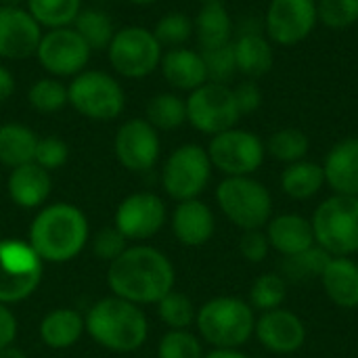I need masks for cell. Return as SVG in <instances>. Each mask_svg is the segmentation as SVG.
<instances>
[{"mask_svg": "<svg viewBox=\"0 0 358 358\" xmlns=\"http://www.w3.org/2000/svg\"><path fill=\"white\" fill-rule=\"evenodd\" d=\"M84 323L90 338L113 352H132L141 348L149 334L145 313L117 296L96 302L88 310Z\"/></svg>", "mask_w": 358, "mask_h": 358, "instance_id": "obj_3", "label": "cell"}, {"mask_svg": "<svg viewBox=\"0 0 358 358\" xmlns=\"http://www.w3.org/2000/svg\"><path fill=\"white\" fill-rule=\"evenodd\" d=\"M0 358H27V357H25V352H23V350H19V348H15V346H6V348H2V350H0Z\"/></svg>", "mask_w": 358, "mask_h": 358, "instance_id": "obj_49", "label": "cell"}, {"mask_svg": "<svg viewBox=\"0 0 358 358\" xmlns=\"http://www.w3.org/2000/svg\"><path fill=\"white\" fill-rule=\"evenodd\" d=\"M203 346L201 338L191 334L189 329H170L159 346H157V358H203Z\"/></svg>", "mask_w": 358, "mask_h": 358, "instance_id": "obj_40", "label": "cell"}, {"mask_svg": "<svg viewBox=\"0 0 358 358\" xmlns=\"http://www.w3.org/2000/svg\"><path fill=\"white\" fill-rule=\"evenodd\" d=\"M172 233L185 248H201L216 233V216L201 199L178 201L172 212Z\"/></svg>", "mask_w": 358, "mask_h": 358, "instance_id": "obj_19", "label": "cell"}, {"mask_svg": "<svg viewBox=\"0 0 358 358\" xmlns=\"http://www.w3.org/2000/svg\"><path fill=\"white\" fill-rule=\"evenodd\" d=\"M38 134L19 122H6L0 126V164L6 168H19L34 162Z\"/></svg>", "mask_w": 358, "mask_h": 358, "instance_id": "obj_29", "label": "cell"}, {"mask_svg": "<svg viewBox=\"0 0 358 358\" xmlns=\"http://www.w3.org/2000/svg\"><path fill=\"white\" fill-rule=\"evenodd\" d=\"M185 103L187 122L206 136H216L224 130L235 128L241 117L235 92L229 84L206 82L189 92Z\"/></svg>", "mask_w": 358, "mask_h": 358, "instance_id": "obj_11", "label": "cell"}, {"mask_svg": "<svg viewBox=\"0 0 358 358\" xmlns=\"http://www.w3.org/2000/svg\"><path fill=\"white\" fill-rule=\"evenodd\" d=\"M199 2H201V4H203V2H214V0H199Z\"/></svg>", "mask_w": 358, "mask_h": 358, "instance_id": "obj_52", "label": "cell"}, {"mask_svg": "<svg viewBox=\"0 0 358 358\" xmlns=\"http://www.w3.org/2000/svg\"><path fill=\"white\" fill-rule=\"evenodd\" d=\"M0 6H25V0H0Z\"/></svg>", "mask_w": 358, "mask_h": 358, "instance_id": "obj_50", "label": "cell"}, {"mask_svg": "<svg viewBox=\"0 0 358 358\" xmlns=\"http://www.w3.org/2000/svg\"><path fill=\"white\" fill-rule=\"evenodd\" d=\"M69 157V147L63 138L59 136H44V138H38V145H36V155H34V162L52 172L57 168H61Z\"/></svg>", "mask_w": 358, "mask_h": 358, "instance_id": "obj_42", "label": "cell"}, {"mask_svg": "<svg viewBox=\"0 0 358 358\" xmlns=\"http://www.w3.org/2000/svg\"><path fill=\"white\" fill-rule=\"evenodd\" d=\"M275 44L262 31H239L233 40L237 73H243L250 80L262 78L273 69L275 63Z\"/></svg>", "mask_w": 358, "mask_h": 358, "instance_id": "obj_25", "label": "cell"}, {"mask_svg": "<svg viewBox=\"0 0 358 358\" xmlns=\"http://www.w3.org/2000/svg\"><path fill=\"white\" fill-rule=\"evenodd\" d=\"M254 338L266 352L277 357H289L304 348L308 329L300 315L281 306L268 313H260L256 317Z\"/></svg>", "mask_w": 358, "mask_h": 358, "instance_id": "obj_15", "label": "cell"}, {"mask_svg": "<svg viewBox=\"0 0 358 358\" xmlns=\"http://www.w3.org/2000/svg\"><path fill=\"white\" fill-rule=\"evenodd\" d=\"M203 358H254L245 355L241 348H212Z\"/></svg>", "mask_w": 358, "mask_h": 358, "instance_id": "obj_48", "label": "cell"}, {"mask_svg": "<svg viewBox=\"0 0 358 358\" xmlns=\"http://www.w3.org/2000/svg\"><path fill=\"white\" fill-rule=\"evenodd\" d=\"M159 71L172 88L185 92H193L195 88L208 82V71L201 52L189 46L164 50L159 61Z\"/></svg>", "mask_w": 358, "mask_h": 358, "instance_id": "obj_22", "label": "cell"}, {"mask_svg": "<svg viewBox=\"0 0 358 358\" xmlns=\"http://www.w3.org/2000/svg\"><path fill=\"white\" fill-rule=\"evenodd\" d=\"M319 23L340 31L358 23V0H317Z\"/></svg>", "mask_w": 358, "mask_h": 358, "instance_id": "obj_39", "label": "cell"}, {"mask_svg": "<svg viewBox=\"0 0 358 358\" xmlns=\"http://www.w3.org/2000/svg\"><path fill=\"white\" fill-rule=\"evenodd\" d=\"M17 88V80L13 76V71L4 65H0V103L8 101L15 94Z\"/></svg>", "mask_w": 358, "mask_h": 358, "instance_id": "obj_47", "label": "cell"}, {"mask_svg": "<svg viewBox=\"0 0 358 358\" xmlns=\"http://www.w3.org/2000/svg\"><path fill=\"white\" fill-rule=\"evenodd\" d=\"M145 120L157 132L176 130L187 122V103L176 92H157L145 107Z\"/></svg>", "mask_w": 358, "mask_h": 358, "instance_id": "obj_30", "label": "cell"}, {"mask_svg": "<svg viewBox=\"0 0 358 358\" xmlns=\"http://www.w3.org/2000/svg\"><path fill=\"white\" fill-rule=\"evenodd\" d=\"M42 260L27 241H0V304L29 298L42 279Z\"/></svg>", "mask_w": 358, "mask_h": 358, "instance_id": "obj_12", "label": "cell"}, {"mask_svg": "<svg viewBox=\"0 0 358 358\" xmlns=\"http://www.w3.org/2000/svg\"><path fill=\"white\" fill-rule=\"evenodd\" d=\"M315 243L334 258L358 256V197H325L310 216Z\"/></svg>", "mask_w": 358, "mask_h": 358, "instance_id": "obj_6", "label": "cell"}, {"mask_svg": "<svg viewBox=\"0 0 358 358\" xmlns=\"http://www.w3.org/2000/svg\"><path fill=\"white\" fill-rule=\"evenodd\" d=\"M88 241V218L71 203H52L38 212L29 227V245L42 262L73 260Z\"/></svg>", "mask_w": 358, "mask_h": 358, "instance_id": "obj_2", "label": "cell"}, {"mask_svg": "<svg viewBox=\"0 0 358 358\" xmlns=\"http://www.w3.org/2000/svg\"><path fill=\"white\" fill-rule=\"evenodd\" d=\"M42 34L40 23L25 6H0V59L23 61L36 57Z\"/></svg>", "mask_w": 358, "mask_h": 358, "instance_id": "obj_18", "label": "cell"}, {"mask_svg": "<svg viewBox=\"0 0 358 358\" xmlns=\"http://www.w3.org/2000/svg\"><path fill=\"white\" fill-rule=\"evenodd\" d=\"M325 185L336 195L358 197V136L338 141L321 162Z\"/></svg>", "mask_w": 358, "mask_h": 358, "instance_id": "obj_20", "label": "cell"}, {"mask_svg": "<svg viewBox=\"0 0 358 358\" xmlns=\"http://www.w3.org/2000/svg\"><path fill=\"white\" fill-rule=\"evenodd\" d=\"M264 145H266V155L285 166L306 159L310 151V138L300 128H281L273 132Z\"/></svg>", "mask_w": 358, "mask_h": 358, "instance_id": "obj_31", "label": "cell"}, {"mask_svg": "<svg viewBox=\"0 0 358 358\" xmlns=\"http://www.w3.org/2000/svg\"><path fill=\"white\" fill-rule=\"evenodd\" d=\"M206 151L212 168L224 176H254L266 159L264 141L256 132L237 126L210 136Z\"/></svg>", "mask_w": 358, "mask_h": 358, "instance_id": "obj_10", "label": "cell"}, {"mask_svg": "<svg viewBox=\"0 0 358 358\" xmlns=\"http://www.w3.org/2000/svg\"><path fill=\"white\" fill-rule=\"evenodd\" d=\"M151 31L157 38V42L162 44V48H166V50L187 46V42L193 38V19L187 13L172 10V13H166L164 17H159Z\"/></svg>", "mask_w": 358, "mask_h": 358, "instance_id": "obj_37", "label": "cell"}, {"mask_svg": "<svg viewBox=\"0 0 358 358\" xmlns=\"http://www.w3.org/2000/svg\"><path fill=\"white\" fill-rule=\"evenodd\" d=\"M113 151L117 162L130 172H147L151 170L162 153L159 132L145 120L134 117L120 126Z\"/></svg>", "mask_w": 358, "mask_h": 358, "instance_id": "obj_17", "label": "cell"}, {"mask_svg": "<svg viewBox=\"0 0 358 358\" xmlns=\"http://www.w3.org/2000/svg\"><path fill=\"white\" fill-rule=\"evenodd\" d=\"M233 34L235 25L222 0L203 2L193 19V36L197 38L201 50L233 42Z\"/></svg>", "mask_w": 358, "mask_h": 358, "instance_id": "obj_26", "label": "cell"}, {"mask_svg": "<svg viewBox=\"0 0 358 358\" xmlns=\"http://www.w3.org/2000/svg\"><path fill=\"white\" fill-rule=\"evenodd\" d=\"M27 103L34 111L38 113H57L61 111L67 103V84L63 80L46 76L36 80L29 90H27Z\"/></svg>", "mask_w": 358, "mask_h": 358, "instance_id": "obj_36", "label": "cell"}, {"mask_svg": "<svg viewBox=\"0 0 358 358\" xmlns=\"http://www.w3.org/2000/svg\"><path fill=\"white\" fill-rule=\"evenodd\" d=\"M25 8L42 29L71 27L82 10V0H25Z\"/></svg>", "mask_w": 358, "mask_h": 358, "instance_id": "obj_33", "label": "cell"}, {"mask_svg": "<svg viewBox=\"0 0 358 358\" xmlns=\"http://www.w3.org/2000/svg\"><path fill=\"white\" fill-rule=\"evenodd\" d=\"M262 25L273 44L296 46L319 25L317 0H271Z\"/></svg>", "mask_w": 358, "mask_h": 358, "instance_id": "obj_14", "label": "cell"}, {"mask_svg": "<svg viewBox=\"0 0 358 358\" xmlns=\"http://www.w3.org/2000/svg\"><path fill=\"white\" fill-rule=\"evenodd\" d=\"M271 243L266 239L264 229H256V231H241L239 237V254L245 262L250 264H260L268 258L271 254Z\"/></svg>", "mask_w": 358, "mask_h": 358, "instance_id": "obj_44", "label": "cell"}, {"mask_svg": "<svg viewBox=\"0 0 358 358\" xmlns=\"http://www.w3.org/2000/svg\"><path fill=\"white\" fill-rule=\"evenodd\" d=\"M212 162L206 147L185 143L176 147L162 168V187L176 201L199 199L212 178Z\"/></svg>", "mask_w": 358, "mask_h": 358, "instance_id": "obj_9", "label": "cell"}, {"mask_svg": "<svg viewBox=\"0 0 358 358\" xmlns=\"http://www.w3.org/2000/svg\"><path fill=\"white\" fill-rule=\"evenodd\" d=\"M67 103L86 120L111 122L126 107V92L115 76L101 69H84L67 84Z\"/></svg>", "mask_w": 358, "mask_h": 358, "instance_id": "obj_7", "label": "cell"}, {"mask_svg": "<svg viewBox=\"0 0 358 358\" xmlns=\"http://www.w3.org/2000/svg\"><path fill=\"white\" fill-rule=\"evenodd\" d=\"M233 92H235V101H237V107H239L241 115L256 113L262 107V90L254 80L237 84L233 88Z\"/></svg>", "mask_w": 358, "mask_h": 358, "instance_id": "obj_45", "label": "cell"}, {"mask_svg": "<svg viewBox=\"0 0 358 358\" xmlns=\"http://www.w3.org/2000/svg\"><path fill=\"white\" fill-rule=\"evenodd\" d=\"M319 283L327 300L344 310L358 308V260L355 258H329Z\"/></svg>", "mask_w": 358, "mask_h": 358, "instance_id": "obj_23", "label": "cell"}, {"mask_svg": "<svg viewBox=\"0 0 358 358\" xmlns=\"http://www.w3.org/2000/svg\"><path fill=\"white\" fill-rule=\"evenodd\" d=\"M157 315L170 329H189L195 323L197 308L189 296L172 289L157 302Z\"/></svg>", "mask_w": 358, "mask_h": 358, "instance_id": "obj_38", "label": "cell"}, {"mask_svg": "<svg viewBox=\"0 0 358 358\" xmlns=\"http://www.w3.org/2000/svg\"><path fill=\"white\" fill-rule=\"evenodd\" d=\"M216 203L239 231L264 229L275 214L271 189L254 176H224L216 187Z\"/></svg>", "mask_w": 358, "mask_h": 358, "instance_id": "obj_5", "label": "cell"}, {"mask_svg": "<svg viewBox=\"0 0 358 358\" xmlns=\"http://www.w3.org/2000/svg\"><path fill=\"white\" fill-rule=\"evenodd\" d=\"M128 239L115 229V227H107L103 231H99L92 239V252L99 260H107L113 262L117 256H122L126 252Z\"/></svg>", "mask_w": 358, "mask_h": 358, "instance_id": "obj_43", "label": "cell"}, {"mask_svg": "<svg viewBox=\"0 0 358 358\" xmlns=\"http://www.w3.org/2000/svg\"><path fill=\"white\" fill-rule=\"evenodd\" d=\"M264 233L271 243V250L283 258L300 254V252L317 245L310 218H306L298 212L273 214V218L264 227Z\"/></svg>", "mask_w": 358, "mask_h": 358, "instance_id": "obj_21", "label": "cell"}, {"mask_svg": "<svg viewBox=\"0 0 358 358\" xmlns=\"http://www.w3.org/2000/svg\"><path fill=\"white\" fill-rule=\"evenodd\" d=\"M329 254L325 250H321L319 245H313L300 254H294V256H287L283 258V264H281V275L294 283H304V281H310V279H317L321 277L323 268L327 266L329 262Z\"/></svg>", "mask_w": 358, "mask_h": 358, "instance_id": "obj_35", "label": "cell"}, {"mask_svg": "<svg viewBox=\"0 0 358 358\" xmlns=\"http://www.w3.org/2000/svg\"><path fill=\"white\" fill-rule=\"evenodd\" d=\"M206 63L208 71V82H220L229 84V80L237 73V63H235V48L233 42L199 50Z\"/></svg>", "mask_w": 358, "mask_h": 358, "instance_id": "obj_41", "label": "cell"}, {"mask_svg": "<svg viewBox=\"0 0 358 358\" xmlns=\"http://www.w3.org/2000/svg\"><path fill=\"white\" fill-rule=\"evenodd\" d=\"M84 317L73 308H57L48 313L40 323V338L48 348H71L84 334Z\"/></svg>", "mask_w": 358, "mask_h": 358, "instance_id": "obj_28", "label": "cell"}, {"mask_svg": "<svg viewBox=\"0 0 358 358\" xmlns=\"http://www.w3.org/2000/svg\"><path fill=\"white\" fill-rule=\"evenodd\" d=\"M279 187H281L283 195L294 201L315 199L327 187L323 166L313 159H302V162L289 164L281 172Z\"/></svg>", "mask_w": 358, "mask_h": 358, "instance_id": "obj_27", "label": "cell"}, {"mask_svg": "<svg viewBox=\"0 0 358 358\" xmlns=\"http://www.w3.org/2000/svg\"><path fill=\"white\" fill-rule=\"evenodd\" d=\"M256 310L237 296H218L197 308L199 338L212 348H243L256 329Z\"/></svg>", "mask_w": 358, "mask_h": 358, "instance_id": "obj_4", "label": "cell"}, {"mask_svg": "<svg viewBox=\"0 0 358 358\" xmlns=\"http://www.w3.org/2000/svg\"><path fill=\"white\" fill-rule=\"evenodd\" d=\"M71 27L84 38L90 50H107L113 34L117 31L109 13L101 8H82Z\"/></svg>", "mask_w": 358, "mask_h": 358, "instance_id": "obj_34", "label": "cell"}, {"mask_svg": "<svg viewBox=\"0 0 358 358\" xmlns=\"http://www.w3.org/2000/svg\"><path fill=\"white\" fill-rule=\"evenodd\" d=\"M287 289H289V283L281 273H262L254 279L250 294H248V302L256 310V315L268 313L285 304Z\"/></svg>", "mask_w": 358, "mask_h": 358, "instance_id": "obj_32", "label": "cell"}, {"mask_svg": "<svg viewBox=\"0 0 358 358\" xmlns=\"http://www.w3.org/2000/svg\"><path fill=\"white\" fill-rule=\"evenodd\" d=\"M52 189L50 172L40 168L36 162H29L25 166L13 168L6 180V191L13 203L19 208H40Z\"/></svg>", "mask_w": 358, "mask_h": 358, "instance_id": "obj_24", "label": "cell"}, {"mask_svg": "<svg viewBox=\"0 0 358 358\" xmlns=\"http://www.w3.org/2000/svg\"><path fill=\"white\" fill-rule=\"evenodd\" d=\"M15 338H17V319L10 313V308H6V304H0V350L13 346Z\"/></svg>", "mask_w": 358, "mask_h": 358, "instance_id": "obj_46", "label": "cell"}, {"mask_svg": "<svg viewBox=\"0 0 358 358\" xmlns=\"http://www.w3.org/2000/svg\"><path fill=\"white\" fill-rule=\"evenodd\" d=\"M176 273L166 254L151 245L126 248L122 256L109 262L107 285L113 296L136 306L157 304L174 289Z\"/></svg>", "mask_w": 358, "mask_h": 358, "instance_id": "obj_1", "label": "cell"}, {"mask_svg": "<svg viewBox=\"0 0 358 358\" xmlns=\"http://www.w3.org/2000/svg\"><path fill=\"white\" fill-rule=\"evenodd\" d=\"M164 48L149 27L126 25L120 27L109 46L107 59L111 69L128 80H143L159 69Z\"/></svg>", "mask_w": 358, "mask_h": 358, "instance_id": "obj_8", "label": "cell"}, {"mask_svg": "<svg viewBox=\"0 0 358 358\" xmlns=\"http://www.w3.org/2000/svg\"><path fill=\"white\" fill-rule=\"evenodd\" d=\"M168 218L166 203L155 193H132L115 210V229L132 241H145L157 235Z\"/></svg>", "mask_w": 358, "mask_h": 358, "instance_id": "obj_16", "label": "cell"}, {"mask_svg": "<svg viewBox=\"0 0 358 358\" xmlns=\"http://www.w3.org/2000/svg\"><path fill=\"white\" fill-rule=\"evenodd\" d=\"M130 4H136V6H151V4H157L162 0H128Z\"/></svg>", "mask_w": 358, "mask_h": 358, "instance_id": "obj_51", "label": "cell"}, {"mask_svg": "<svg viewBox=\"0 0 358 358\" xmlns=\"http://www.w3.org/2000/svg\"><path fill=\"white\" fill-rule=\"evenodd\" d=\"M90 46L73 27L46 29L40 38L36 59L52 78H73L82 73L90 61Z\"/></svg>", "mask_w": 358, "mask_h": 358, "instance_id": "obj_13", "label": "cell"}]
</instances>
